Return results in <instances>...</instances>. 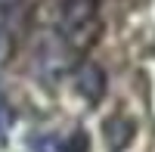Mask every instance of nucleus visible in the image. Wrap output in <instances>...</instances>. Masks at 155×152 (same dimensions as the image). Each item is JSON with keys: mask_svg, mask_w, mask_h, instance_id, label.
Returning <instances> with one entry per match:
<instances>
[{"mask_svg": "<svg viewBox=\"0 0 155 152\" xmlns=\"http://www.w3.org/2000/svg\"><path fill=\"white\" fill-rule=\"evenodd\" d=\"M96 19V0H65L59 9L56 31L71 44H84V34Z\"/></svg>", "mask_w": 155, "mask_h": 152, "instance_id": "f257e3e1", "label": "nucleus"}, {"mask_svg": "<svg viewBox=\"0 0 155 152\" xmlns=\"http://www.w3.org/2000/svg\"><path fill=\"white\" fill-rule=\"evenodd\" d=\"M74 87L87 103H99L102 93H106V71H102L96 62H84L81 68L74 71Z\"/></svg>", "mask_w": 155, "mask_h": 152, "instance_id": "f03ea898", "label": "nucleus"}, {"mask_svg": "<svg viewBox=\"0 0 155 152\" xmlns=\"http://www.w3.org/2000/svg\"><path fill=\"white\" fill-rule=\"evenodd\" d=\"M106 137H109L112 149H124L127 143H130V137H134V124L124 121V118H115V121L106 124Z\"/></svg>", "mask_w": 155, "mask_h": 152, "instance_id": "7ed1b4c3", "label": "nucleus"}, {"mask_svg": "<svg viewBox=\"0 0 155 152\" xmlns=\"http://www.w3.org/2000/svg\"><path fill=\"white\" fill-rule=\"evenodd\" d=\"M9 127H12V109H9V103H3V99H0V146L6 143Z\"/></svg>", "mask_w": 155, "mask_h": 152, "instance_id": "20e7f679", "label": "nucleus"}, {"mask_svg": "<svg viewBox=\"0 0 155 152\" xmlns=\"http://www.w3.org/2000/svg\"><path fill=\"white\" fill-rule=\"evenodd\" d=\"M6 56H9V37H6V31H0V65L6 62Z\"/></svg>", "mask_w": 155, "mask_h": 152, "instance_id": "39448f33", "label": "nucleus"}, {"mask_svg": "<svg viewBox=\"0 0 155 152\" xmlns=\"http://www.w3.org/2000/svg\"><path fill=\"white\" fill-rule=\"evenodd\" d=\"M9 3H16V0H0V6H9Z\"/></svg>", "mask_w": 155, "mask_h": 152, "instance_id": "423d86ee", "label": "nucleus"}]
</instances>
